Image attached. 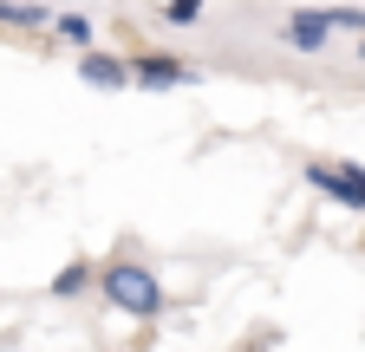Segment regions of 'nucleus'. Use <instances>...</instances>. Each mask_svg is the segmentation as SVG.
<instances>
[{"label": "nucleus", "mask_w": 365, "mask_h": 352, "mask_svg": "<svg viewBox=\"0 0 365 352\" xmlns=\"http://www.w3.org/2000/svg\"><path fill=\"white\" fill-rule=\"evenodd\" d=\"M91 294H98L111 314L137 320V326H157L170 314V287L157 281L150 261H98V274H91Z\"/></svg>", "instance_id": "1"}, {"label": "nucleus", "mask_w": 365, "mask_h": 352, "mask_svg": "<svg viewBox=\"0 0 365 352\" xmlns=\"http://www.w3.org/2000/svg\"><path fill=\"white\" fill-rule=\"evenodd\" d=\"M300 176H307V190H319L333 209H352V215H365V163H352V157H307L300 163Z\"/></svg>", "instance_id": "2"}, {"label": "nucleus", "mask_w": 365, "mask_h": 352, "mask_svg": "<svg viewBox=\"0 0 365 352\" xmlns=\"http://www.w3.org/2000/svg\"><path fill=\"white\" fill-rule=\"evenodd\" d=\"M130 85L137 92H190V85H202V72L176 53H130Z\"/></svg>", "instance_id": "3"}, {"label": "nucleus", "mask_w": 365, "mask_h": 352, "mask_svg": "<svg viewBox=\"0 0 365 352\" xmlns=\"http://www.w3.org/2000/svg\"><path fill=\"white\" fill-rule=\"evenodd\" d=\"M78 78L91 85V92H124V85H130V59L105 53L98 39H91V46H78Z\"/></svg>", "instance_id": "4"}, {"label": "nucleus", "mask_w": 365, "mask_h": 352, "mask_svg": "<svg viewBox=\"0 0 365 352\" xmlns=\"http://www.w3.org/2000/svg\"><path fill=\"white\" fill-rule=\"evenodd\" d=\"M281 33H287L294 53H327V46H333V26H327V14H319V7H294V14L281 20Z\"/></svg>", "instance_id": "5"}, {"label": "nucleus", "mask_w": 365, "mask_h": 352, "mask_svg": "<svg viewBox=\"0 0 365 352\" xmlns=\"http://www.w3.org/2000/svg\"><path fill=\"white\" fill-rule=\"evenodd\" d=\"M53 7L46 0H0V33H46Z\"/></svg>", "instance_id": "6"}, {"label": "nucleus", "mask_w": 365, "mask_h": 352, "mask_svg": "<svg viewBox=\"0 0 365 352\" xmlns=\"http://www.w3.org/2000/svg\"><path fill=\"white\" fill-rule=\"evenodd\" d=\"M91 274H98V261H66V268L53 274V300H85Z\"/></svg>", "instance_id": "7"}, {"label": "nucleus", "mask_w": 365, "mask_h": 352, "mask_svg": "<svg viewBox=\"0 0 365 352\" xmlns=\"http://www.w3.org/2000/svg\"><path fill=\"white\" fill-rule=\"evenodd\" d=\"M46 33H53L59 46H72V53H78V46H91V39H98V33H91V20H85V14H53V26H46Z\"/></svg>", "instance_id": "8"}, {"label": "nucleus", "mask_w": 365, "mask_h": 352, "mask_svg": "<svg viewBox=\"0 0 365 352\" xmlns=\"http://www.w3.org/2000/svg\"><path fill=\"white\" fill-rule=\"evenodd\" d=\"M202 14H209V0H163V20L170 26H196Z\"/></svg>", "instance_id": "9"}, {"label": "nucleus", "mask_w": 365, "mask_h": 352, "mask_svg": "<svg viewBox=\"0 0 365 352\" xmlns=\"http://www.w3.org/2000/svg\"><path fill=\"white\" fill-rule=\"evenodd\" d=\"M333 33H365V7H319Z\"/></svg>", "instance_id": "10"}, {"label": "nucleus", "mask_w": 365, "mask_h": 352, "mask_svg": "<svg viewBox=\"0 0 365 352\" xmlns=\"http://www.w3.org/2000/svg\"><path fill=\"white\" fill-rule=\"evenodd\" d=\"M359 59H365V33H359Z\"/></svg>", "instance_id": "11"}]
</instances>
